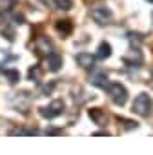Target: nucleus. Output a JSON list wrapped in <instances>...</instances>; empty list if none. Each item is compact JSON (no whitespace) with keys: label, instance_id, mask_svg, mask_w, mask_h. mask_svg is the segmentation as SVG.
Wrapping results in <instances>:
<instances>
[{"label":"nucleus","instance_id":"0eeeda50","mask_svg":"<svg viewBox=\"0 0 153 155\" xmlns=\"http://www.w3.org/2000/svg\"><path fill=\"white\" fill-rule=\"evenodd\" d=\"M37 49L40 53H44V55H49L51 53V42L47 38H38L37 40Z\"/></svg>","mask_w":153,"mask_h":155},{"label":"nucleus","instance_id":"f257e3e1","mask_svg":"<svg viewBox=\"0 0 153 155\" xmlns=\"http://www.w3.org/2000/svg\"><path fill=\"white\" fill-rule=\"evenodd\" d=\"M106 88H108V93H109V97H111V101H113L115 104H120V106H122V104L128 101V91H126V88L120 86L119 82L108 84Z\"/></svg>","mask_w":153,"mask_h":155},{"label":"nucleus","instance_id":"423d86ee","mask_svg":"<svg viewBox=\"0 0 153 155\" xmlns=\"http://www.w3.org/2000/svg\"><path fill=\"white\" fill-rule=\"evenodd\" d=\"M76 62H79L82 68H91L95 62V57L91 53H79L76 55Z\"/></svg>","mask_w":153,"mask_h":155},{"label":"nucleus","instance_id":"9d476101","mask_svg":"<svg viewBox=\"0 0 153 155\" xmlns=\"http://www.w3.org/2000/svg\"><path fill=\"white\" fill-rule=\"evenodd\" d=\"M109 55H111V46L106 44V42H102V44L99 46V53H97V57H99V58H108Z\"/></svg>","mask_w":153,"mask_h":155},{"label":"nucleus","instance_id":"2eb2a0df","mask_svg":"<svg viewBox=\"0 0 153 155\" xmlns=\"http://www.w3.org/2000/svg\"><path fill=\"white\" fill-rule=\"evenodd\" d=\"M42 2H44V4H49V6H53V4H55L53 0H42Z\"/></svg>","mask_w":153,"mask_h":155},{"label":"nucleus","instance_id":"ddd939ff","mask_svg":"<svg viewBox=\"0 0 153 155\" xmlns=\"http://www.w3.org/2000/svg\"><path fill=\"white\" fill-rule=\"evenodd\" d=\"M60 6H64V9L71 8V0H60Z\"/></svg>","mask_w":153,"mask_h":155},{"label":"nucleus","instance_id":"6e6552de","mask_svg":"<svg viewBox=\"0 0 153 155\" xmlns=\"http://www.w3.org/2000/svg\"><path fill=\"white\" fill-rule=\"evenodd\" d=\"M47 64H49V68H51L53 71H57V69L62 66V57H58V55H55V53H49V55H47Z\"/></svg>","mask_w":153,"mask_h":155},{"label":"nucleus","instance_id":"9b49d317","mask_svg":"<svg viewBox=\"0 0 153 155\" xmlns=\"http://www.w3.org/2000/svg\"><path fill=\"white\" fill-rule=\"evenodd\" d=\"M57 28H58V31H62V33H69V31H71V22H69V20H60V22L57 24Z\"/></svg>","mask_w":153,"mask_h":155},{"label":"nucleus","instance_id":"1a4fd4ad","mask_svg":"<svg viewBox=\"0 0 153 155\" xmlns=\"http://www.w3.org/2000/svg\"><path fill=\"white\" fill-rule=\"evenodd\" d=\"M90 117H91L97 124H100V126L106 124V115H104L100 110H90Z\"/></svg>","mask_w":153,"mask_h":155},{"label":"nucleus","instance_id":"20e7f679","mask_svg":"<svg viewBox=\"0 0 153 155\" xmlns=\"http://www.w3.org/2000/svg\"><path fill=\"white\" fill-rule=\"evenodd\" d=\"M91 17L99 22V24H106V22H109L111 20V11L108 9V8H104V6H100V8H95L93 11H91Z\"/></svg>","mask_w":153,"mask_h":155},{"label":"nucleus","instance_id":"4468645a","mask_svg":"<svg viewBox=\"0 0 153 155\" xmlns=\"http://www.w3.org/2000/svg\"><path fill=\"white\" fill-rule=\"evenodd\" d=\"M29 77H31V79H37V77H38V69H31L29 71Z\"/></svg>","mask_w":153,"mask_h":155},{"label":"nucleus","instance_id":"f8f14e48","mask_svg":"<svg viewBox=\"0 0 153 155\" xmlns=\"http://www.w3.org/2000/svg\"><path fill=\"white\" fill-rule=\"evenodd\" d=\"M4 75L9 79V82H17V81H18V77H20V75H18V71H15V69H6V71H4Z\"/></svg>","mask_w":153,"mask_h":155},{"label":"nucleus","instance_id":"f03ea898","mask_svg":"<svg viewBox=\"0 0 153 155\" xmlns=\"http://www.w3.org/2000/svg\"><path fill=\"white\" fill-rule=\"evenodd\" d=\"M133 111L138 113V115H142V117L149 115V111H151V99H149L146 93H140V95L133 101Z\"/></svg>","mask_w":153,"mask_h":155},{"label":"nucleus","instance_id":"39448f33","mask_svg":"<svg viewBox=\"0 0 153 155\" xmlns=\"http://www.w3.org/2000/svg\"><path fill=\"white\" fill-rule=\"evenodd\" d=\"M90 81H91V84H95V86H99V88H106V86H108V75H106V71L97 69V71L91 73Z\"/></svg>","mask_w":153,"mask_h":155},{"label":"nucleus","instance_id":"7ed1b4c3","mask_svg":"<svg viewBox=\"0 0 153 155\" xmlns=\"http://www.w3.org/2000/svg\"><path fill=\"white\" fill-rule=\"evenodd\" d=\"M62 110H64V102H62V101H55V102H51L47 108L42 110V117H46V119H53V117L60 115Z\"/></svg>","mask_w":153,"mask_h":155}]
</instances>
